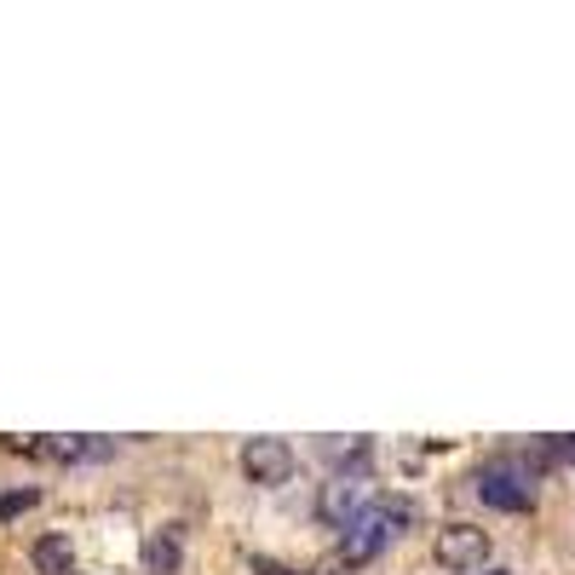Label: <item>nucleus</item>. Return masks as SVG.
I'll return each mask as SVG.
<instances>
[{
    "instance_id": "nucleus-1",
    "label": "nucleus",
    "mask_w": 575,
    "mask_h": 575,
    "mask_svg": "<svg viewBox=\"0 0 575 575\" xmlns=\"http://www.w3.org/2000/svg\"><path fill=\"white\" fill-rule=\"evenodd\" d=\"M403 523H414V507L397 501V495H380V501H368V512L340 535V553L352 564H368L374 553H386V546L403 535Z\"/></svg>"
},
{
    "instance_id": "nucleus-2",
    "label": "nucleus",
    "mask_w": 575,
    "mask_h": 575,
    "mask_svg": "<svg viewBox=\"0 0 575 575\" xmlns=\"http://www.w3.org/2000/svg\"><path fill=\"white\" fill-rule=\"evenodd\" d=\"M478 495L495 507V512H530L535 507V472L523 466V461H489L478 472Z\"/></svg>"
},
{
    "instance_id": "nucleus-3",
    "label": "nucleus",
    "mask_w": 575,
    "mask_h": 575,
    "mask_svg": "<svg viewBox=\"0 0 575 575\" xmlns=\"http://www.w3.org/2000/svg\"><path fill=\"white\" fill-rule=\"evenodd\" d=\"M368 512V489H363V478H329L322 484V495H317V518L329 523V530H352V523Z\"/></svg>"
},
{
    "instance_id": "nucleus-4",
    "label": "nucleus",
    "mask_w": 575,
    "mask_h": 575,
    "mask_svg": "<svg viewBox=\"0 0 575 575\" xmlns=\"http://www.w3.org/2000/svg\"><path fill=\"white\" fill-rule=\"evenodd\" d=\"M242 472H247L254 484L277 489V484L294 478V449H288L283 438H247V443H242Z\"/></svg>"
},
{
    "instance_id": "nucleus-5",
    "label": "nucleus",
    "mask_w": 575,
    "mask_h": 575,
    "mask_svg": "<svg viewBox=\"0 0 575 575\" xmlns=\"http://www.w3.org/2000/svg\"><path fill=\"white\" fill-rule=\"evenodd\" d=\"M484 559H489V535L478 523H449L438 535V564L443 570H478Z\"/></svg>"
},
{
    "instance_id": "nucleus-6",
    "label": "nucleus",
    "mask_w": 575,
    "mask_h": 575,
    "mask_svg": "<svg viewBox=\"0 0 575 575\" xmlns=\"http://www.w3.org/2000/svg\"><path fill=\"white\" fill-rule=\"evenodd\" d=\"M110 449L104 438H41V455H53V461H110Z\"/></svg>"
},
{
    "instance_id": "nucleus-7",
    "label": "nucleus",
    "mask_w": 575,
    "mask_h": 575,
    "mask_svg": "<svg viewBox=\"0 0 575 575\" xmlns=\"http://www.w3.org/2000/svg\"><path fill=\"white\" fill-rule=\"evenodd\" d=\"M30 559H35L41 575H69V564H75V541H69L64 530H53V535H41V541H35V553H30Z\"/></svg>"
},
{
    "instance_id": "nucleus-8",
    "label": "nucleus",
    "mask_w": 575,
    "mask_h": 575,
    "mask_svg": "<svg viewBox=\"0 0 575 575\" xmlns=\"http://www.w3.org/2000/svg\"><path fill=\"white\" fill-rule=\"evenodd\" d=\"M179 564H185V546H179V535H173V530H156L144 541V570L150 575H173Z\"/></svg>"
},
{
    "instance_id": "nucleus-9",
    "label": "nucleus",
    "mask_w": 575,
    "mask_h": 575,
    "mask_svg": "<svg viewBox=\"0 0 575 575\" xmlns=\"http://www.w3.org/2000/svg\"><path fill=\"white\" fill-rule=\"evenodd\" d=\"M41 501V489L35 484H23V489H7V495H0V518H23V512H30Z\"/></svg>"
},
{
    "instance_id": "nucleus-10",
    "label": "nucleus",
    "mask_w": 575,
    "mask_h": 575,
    "mask_svg": "<svg viewBox=\"0 0 575 575\" xmlns=\"http://www.w3.org/2000/svg\"><path fill=\"white\" fill-rule=\"evenodd\" d=\"M254 570H259V575H294V570H283V564H270V559H259Z\"/></svg>"
},
{
    "instance_id": "nucleus-11",
    "label": "nucleus",
    "mask_w": 575,
    "mask_h": 575,
    "mask_svg": "<svg viewBox=\"0 0 575 575\" xmlns=\"http://www.w3.org/2000/svg\"><path fill=\"white\" fill-rule=\"evenodd\" d=\"M495 575H512V570H495Z\"/></svg>"
}]
</instances>
